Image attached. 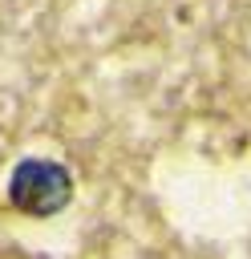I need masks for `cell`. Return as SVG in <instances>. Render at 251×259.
<instances>
[{
	"label": "cell",
	"instance_id": "obj_1",
	"mask_svg": "<svg viewBox=\"0 0 251 259\" xmlns=\"http://www.w3.org/2000/svg\"><path fill=\"white\" fill-rule=\"evenodd\" d=\"M73 198V174L53 158H20L8 174V202L28 219H53Z\"/></svg>",
	"mask_w": 251,
	"mask_h": 259
}]
</instances>
